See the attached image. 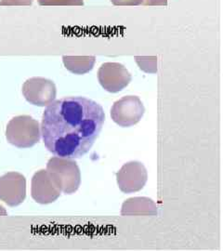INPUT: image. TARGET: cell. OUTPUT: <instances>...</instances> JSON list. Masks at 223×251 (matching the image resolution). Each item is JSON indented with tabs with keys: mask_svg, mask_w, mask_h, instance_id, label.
Masks as SVG:
<instances>
[{
	"mask_svg": "<svg viewBox=\"0 0 223 251\" xmlns=\"http://www.w3.org/2000/svg\"><path fill=\"white\" fill-rule=\"evenodd\" d=\"M145 113L143 101L138 96H125L113 104L111 117L117 125L128 127L141 121Z\"/></svg>",
	"mask_w": 223,
	"mask_h": 251,
	"instance_id": "obj_4",
	"label": "cell"
},
{
	"mask_svg": "<svg viewBox=\"0 0 223 251\" xmlns=\"http://www.w3.org/2000/svg\"><path fill=\"white\" fill-rule=\"evenodd\" d=\"M63 60L65 68L74 75L89 73L96 63L95 56H63Z\"/></svg>",
	"mask_w": 223,
	"mask_h": 251,
	"instance_id": "obj_11",
	"label": "cell"
},
{
	"mask_svg": "<svg viewBox=\"0 0 223 251\" xmlns=\"http://www.w3.org/2000/svg\"><path fill=\"white\" fill-rule=\"evenodd\" d=\"M33 0H0V6H29Z\"/></svg>",
	"mask_w": 223,
	"mask_h": 251,
	"instance_id": "obj_14",
	"label": "cell"
},
{
	"mask_svg": "<svg viewBox=\"0 0 223 251\" xmlns=\"http://www.w3.org/2000/svg\"><path fill=\"white\" fill-rule=\"evenodd\" d=\"M31 194L36 202L45 205L55 202L62 192L56 186L47 170H41L36 172L32 178Z\"/></svg>",
	"mask_w": 223,
	"mask_h": 251,
	"instance_id": "obj_9",
	"label": "cell"
},
{
	"mask_svg": "<svg viewBox=\"0 0 223 251\" xmlns=\"http://www.w3.org/2000/svg\"><path fill=\"white\" fill-rule=\"evenodd\" d=\"M98 80L106 91L116 93L128 86L132 76L121 63H104L99 68Z\"/></svg>",
	"mask_w": 223,
	"mask_h": 251,
	"instance_id": "obj_7",
	"label": "cell"
},
{
	"mask_svg": "<svg viewBox=\"0 0 223 251\" xmlns=\"http://www.w3.org/2000/svg\"><path fill=\"white\" fill-rule=\"evenodd\" d=\"M147 179V170L143 163L139 161L127 162L116 172L117 185L125 194L141 191L145 186Z\"/></svg>",
	"mask_w": 223,
	"mask_h": 251,
	"instance_id": "obj_5",
	"label": "cell"
},
{
	"mask_svg": "<svg viewBox=\"0 0 223 251\" xmlns=\"http://www.w3.org/2000/svg\"><path fill=\"white\" fill-rule=\"evenodd\" d=\"M23 95L28 102L36 106H47L52 102L57 94L53 81L44 77H32L23 85Z\"/></svg>",
	"mask_w": 223,
	"mask_h": 251,
	"instance_id": "obj_6",
	"label": "cell"
},
{
	"mask_svg": "<svg viewBox=\"0 0 223 251\" xmlns=\"http://www.w3.org/2000/svg\"><path fill=\"white\" fill-rule=\"evenodd\" d=\"M41 6H82L84 0H37Z\"/></svg>",
	"mask_w": 223,
	"mask_h": 251,
	"instance_id": "obj_13",
	"label": "cell"
},
{
	"mask_svg": "<svg viewBox=\"0 0 223 251\" xmlns=\"http://www.w3.org/2000/svg\"><path fill=\"white\" fill-rule=\"evenodd\" d=\"M144 0H111L116 6H138L143 4Z\"/></svg>",
	"mask_w": 223,
	"mask_h": 251,
	"instance_id": "obj_15",
	"label": "cell"
},
{
	"mask_svg": "<svg viewBox=\"0 0 223 251\" xmlns=\"http://www.w3.org/2000/svg\"><path fill=\"white\" fill-rule=\"evenodd\" d=\"M158 213L156 203L149 198H131L122 205V216H155Z\"/></svg>",
	"mask_w": 223,
	"mask_h": 251,
	"instance_id": "obj_10",
	"label": "cell"
},
{
	"mask_svg": "<svg viewBox=\"0 0 223 251\" xmlns=\"http://www.w3.org/2000/svg\"><path fill=\"white\" fill-rule=\"evenodd\" d=\"M104 121V110L95 100L64 97L45 109L41 136L46 148L55 156L80 158L91 149Z\"/></svg>",
	"mask_w": 223,
	"mask_h": 251,
	"instance_id": "obj_1",
	"label": "cell"
},
{
	"mask_svg": "<svg viewBox=\"0 0 223 251\" xmlns=\"http://www.w3.org/2000/svg\"><path fill=\"white\" fill-rule=\"evenodd\" d=\"M140 68L146 73L157 72V58L156 57H135Z\"/></svg>",
	"mask_w": 223,
	"mask_h": 251,
	"instance_id": "obj_12",
	"label": "cell"
},
{
	"mask_svg": "<svg viewBox=\"0 0 223 251\" xmlns=\"http://www.w3.org/2000/svg\"><path fill=\"white\" fill-rule=\"evenodd\" d=\"M6 138L15 147L30 148L40 141V125L29 116L13 117L7 125Z\"/></svg>",
	"mask_w": 223,
	"mask_h": 251,
	"instance_id": "obj_3",
	"label": "cell"
},
{
	"mask_svg": "<svg viewBox=\"0 0 223 251\" xmlns=\"http://www.w3.org/2000/svg\"><path fill=\"white\" fill-rule=\"evenodd\" d=\"M47 171L56 186L65 195L74 194L80 186V169L74 159L54 156L48 162Z\"/></svg>",
	"mask_w": 223,
	"mask_h": 251,
	"instance_id": "obj_2",
	"label": "cell"
},
{
	"mask_svg": "<svg viewBox=\"0 0 223 251\" xmlns=\"http://www.w3.org/2000/svg\"><path fill=\"white\" fill-rule=\"evenodd\" d=\"M26 197V179L18 172H9L0 177V200L9 206H19Z\"/></svg>",
	"mask_w": 223,
	"mask_h": 251,
	"instance_id": "obj_8",
	"label": "cell"
}]
</instances>
